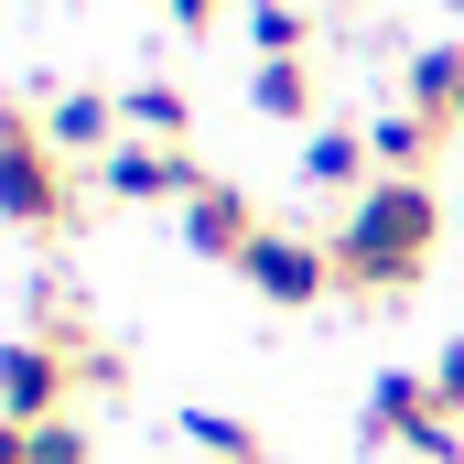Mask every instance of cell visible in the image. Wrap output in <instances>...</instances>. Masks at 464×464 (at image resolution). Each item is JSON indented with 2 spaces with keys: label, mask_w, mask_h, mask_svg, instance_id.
<instances>
[{
  "label": "cell",
  "mask_w": 464,
  "mask_h": 464,
  "mask_svg": "<svg viewBox=\"0 0 464 464\" xmlns=\"http://www.w3.org/2000/svg\"><path fill=\"white\" fill-rule=\"evenodd\" d=\"M432 237H443V195L432 173H378L335 227V292L346 303H400L421 270H432Z\"/></svg>",
  "instance_id": "1"
},
{
  "label": "cell",
  "mask_w": 464,
  "mask_h": 464,
  "mask_svg": "<svg viewBox=\"0 0 464 464\" xmlns=\"http://www.w3.org/2000/svg\"><path fill=\"white\" fill-rule=\"evenodd\" d=\"M0 162H11V227L54 237L65 217H76V184H65V151L44 140V109L22 98V109L0 119Z\"/></svg>",
  "instance_id": "2"
},
{
  "label": "cell",
  "mask_w": 464,
  "mask_h": 464,
  "mask_svg": "<svg viewBox=\"0 0 464 464\" xmlns=\"http://www.w3.org/2000/svg\"><path fill=\"white\" fill-rule=\"evenodd\" d=\"M367 443H400V454H421V464H464L454 421H443V400H432V367H389V378L367 389Z\"/></svg>",
  "instance_id": "3"
},
{
  "label": "cell",
  "mask_w": 464,
  "mask_h": 464,
  "mask_svg": "<svg viewBox=\"0 0 464 464\" xmlns=\"http://www.w3.org/2000/svg\"><path fill=\"white\" fill-rule=\"evenodd\" d=\"M237 281H248L259 303L303 314V303H324V292H335V237H292V227H259V248L237 259Z\"/></svg>",
  "instance_id": "4"
},
{
  "label": "cell",
  "mask_w": 464,
  "mask_h": 464,
  "mask_svg": "<svg viewBox=\"0 0 464 464\" xmlns=\"http://www.w3.org/2000/svg\"><path fill=\"white\" fill-rule=\"evenodd\" d=\"M65 389H87V378H76V346H54V335H22V346L0 356V421H11V432L54 421V411H65Z\"/></svg>",
  "instance_id": "5"
},
{
  "label": "cell",
  "mask_w": 464,
  "mask_h": 464,
  "mask_svg": "<svg viewBox=\"0 0 464 464\" xmlns=\"http://www.w3.org/2000/svg\"><path fill=\"white\" fill-rule=\"evenodd\" d=\"M98 184H109L119 206H195V195H206V173H195L173 140H119L109 162H98Z\"/></svg>",
  "instance_id": "6"
},
{
  "label": "cell",
  "mask_w": 464,
  "mask_h": 464,
  "mask_svg": "<svg viewBox=\"0 0 464 464\" xmlns=\"http://www.w3.org/2000/svg\"><path fill=\"white\" fill-rule=\"evenodd\" d=\"M303 184H314V195H367V184H378V140H367V130H356V119H324V130H314V140H303Z\"/></svg>",
  "instance_id": "7"
},
{
  "label": "cell",
  "mask_w": 464,
  "mask_h": 464,
  "mask_svg": "<svg viewBox=\"0 0 464 464\" xmlns=\"http://www.w3.org/2000/svg\"><path fill=\"white\" fill-rule=\"evenodd\" d=\"M184 248H195V259H248V248H259V206H248V195H237V184H206V195H195V206H184Z\"/></svg>",
  "instance_id": "8"
},
{
  "label": "cell",
  "mask_w": 464,
  "mask_h": 464,
  "mask_svg": "<svg viewBox=\"0 0 464 464\" xmlns=\"http://www.w3.org/2000/svg\"><path fill=\"white\" fill-rule=\"evenodd\" d=\"M109 130H119V109L98 98V87H65V98L44 109V140H54L65 162H109Z\"/></svg>",
  "instance_id": "9"
},
{
  "label": "cell",
  "mask_w": 464,
  "mask_h": 464,
  "mask_svg": "<svg viewBox=\"0 0 464 464\" xmlns=\"http://www.w3.org/2000/svg\"><path fill=\"white\" fill-rule=\"evenodd\" d=\"M367 140H378V173H432L454 130H443V119H421V109H400V119H378Z\"/></svg>",
  "instance_id": "10"
},
{
  "label": "cell",
  "mask_w": 464,
  "mask_h": 464,
  "mask_svg": "<svg viewBox=\"0 0 464 464\" xmlns=\"http://www.w3.org/2000/svg\"><path fill=\"white\" fill-rule=\"evenodd\" d=\"M248 98H259V119H314V65L303 54H259Z\"/></svg>",
  "instance_id": "11"
},
{
  "label": "cell",
  "mask_w": 464,
  "mask_h": 464,
  "mask_svg": "<svg viewBox=\"0 0 464 464\" xmlns=\"http://www.w3.org/2000/svg\"><path fill=\"white\" fill-rule=\"evenodd\" d=\"M454 98H464V44H432V54H411V109L454 130Z\"/></svg>",
  "instance_id": "12"
},
{
  "label": "cell",
  "mask_w": 464,
  "mask_h": 464,
  "mask_svg": "<svg viewBox=\"0 0 464 464\" xmlns=\"http://www.w3.org/2000/svg\"><path fill=\"white\" fill-rule=\"evenodd\" d=\"M0 464H87V421H65V411H54V421H33V432H11V421H0Z\"/></svg>",
  "instance_id": "13"
},
{
  "label": "cell",
  "mask_w": 464,
  "mask_h": 464,
  "mask_svg": "<svg viewBox=\"0 0 464 464\" xmlns=\"http://www.w3.org/2000/svg\"><path fill=\"white\" fill-rule=\"evenodd\" d=\"M119 119H130V130H140V140H173V151H184V87H130V98H119Z\"/></svg>",
  "instance_id": "14"
},
{
  "label": "cell",
  "mask_w": 464,
  "mask_h": 464,
  "mask_svg": "<svg viewBox=\"0 0 464 464\" xmlns=\"http://www.w3.org/2000/svg\"><path fill=\"white\" fill-rule=\"evenodd\" d=\"M184 432H195L217 464H270V454H259V432H248V421H227V411H184Z\"/></svg>",
  "instance_id": "15"
},
{
  "label": "cell",
  "mask_w": 464,
  "mask_h": 464,
  "mask_svg": "<svg viewBox=\"0 0 464 464\" xmlns=\"http://www.w3.org/2000/svg\"><path fill=\"white\" fill-rule=\"evenodd\" d=\"M248 33H259V54H303V0H248Z\"/></svg>",
  "instance_id": "16"
},
{
  "label": "cell",
  "mask_w": 464,
  "mask_h": 464,
  "mask_svg": "<svg viewBox=\"0 0 464 464\" xmlns=\"http://www.w3.org/2000/svg\"><path fill=\"white\" fill-rule=\"evenodd\" d=\"M432 400H443V421H464V335L432 356Z\"/></svg>",
  "instance_id": "17"
},
{
  "label": "cell",
  "mask_w": 464,
  "mask_h": 464,
  "mask_svg": "<svg viewBox=\"0 0 464 464\" xmlns=\"http://www.w3.org/2000/svg\"><path fill=\"white\" fill-rule=\"evenodd\" d=\"M217 11H227V0H173V22H184V33H206Z\"/></svg>",
  "instance_id": "18"
},
{
  "label": "cell",
  "mask_w": 464,
  "mask_h": 464,
  "mask_svg": "<svg viewBox=\"0 0 464 464\" xmlns=\"http://www.w3.org/2000/svg\"><path fill=\"white\" fill-rule=\"evenodd\" d=\"M454 130H464V98H454Z\"/></svg>",
  "instance_id": "19"
}]
</instances>
